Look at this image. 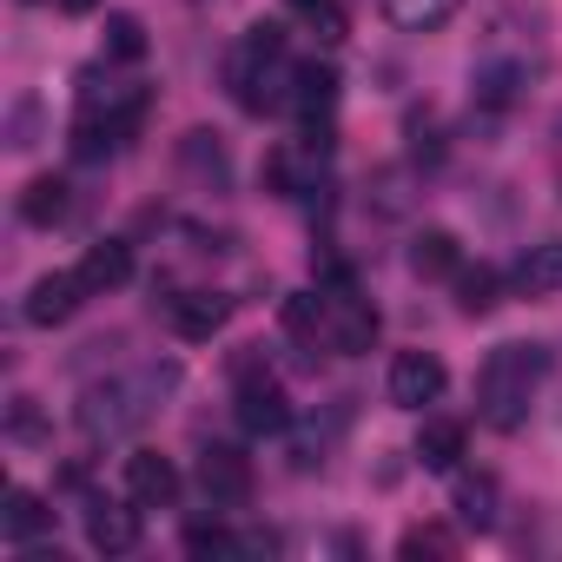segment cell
Instances as JSON below:
<instances>
[{
	"label": "cell",
	"instance_id": "4316f807",
	"mask_svg": "<svg viewBox=\"0 0 562 562\" xmlns=\"http://www.w3.org/2000/svg\"><path fill=\"white\" fill-rule=\"evenodd\" d=\"M292 14L325 41V47H338L345 34H351V21H345V8H338V0H292Z\"/></svg>",
	"mask_w": 562,
	"mask_h": 562
},
{
	"label": "cell",
	"instance_id": "83f0119b",
	"mask_svg": "<svg viewBox=\"0 0 562 562\" xmlns=\"http://www.w3.org/2000/svg\"><path fill=\"white\" fill-rule=\"evenodd\" d=\"M397 555H404V562L457 555V529H443V522H417V529H404V536H397Z\"/></svg>",
	"mask_w": 562,
	"mask_h": 562
},
{
	"label": "cell",
	"instance_id": "f546056e",
	"mask_svg": "<svg viewBox=\"0 0 562 562\" xmlns=\"http://www.w3.org/2000/svg\"><path fill=\"white\" fill-rule=\"evenodd\" d=\"M8 437H21V443H47V424H41L34 397H14V404H8Z\"/></svg>",
	"mask_w": 562,
	"mask_h": 562
},
{
	"label": "cell",
	"instance_id": "52a82bcc",
	"mask_svg": "<svg viewBox=\"0 0 562 562\" xmlns=\"http://www.w3.org/2000/svg\"><path fill=\"white\" fill-rule=\"evenodd\" d=\"M443 384H450V371H443L437 351H404V358L391 364V404H397V411H424V404H437Z\"/></svg>",
	"mask_w": 562,
	"mask_h": 562
},
{
	"label": "cell",
	"instance_id": "5b68a950",
	"mask_svg": "<svg viewBox=\"0 0 562 562\" xmlns=\"http://www.w3.org/2000/svg\"><path fill=\"white\" fill-rule=\"evenodd\" d=\"M325 133H305V146H271L265 153V186L278 192V199H305V192H318V179H325Z\"/></svg>",
	"mask_w": 562,
	"mask_h": 562
},
{
	"label": "cell",
	"instance_id": "603a6c76",
	"mask_svg": "<svg viewBox=\"0 0 562 562\" xmlns=\"http://www.w3.org/2000/svg\"><path fill=\"white\" fill-rule=\"evenodd\" d=\"M457 305H463V318H490V312L503 305V278H496L490 265L463 271V278H457Z\"/></svg>",
	"mask_w": 562,
	"mask_h": 562
},
{
	"label": "cell",
	"instance_id": "1f68e13d",
	"mask_svg": "<svg viewBox=\"0 0 562 562\" xmlns=\"http://www.w3.org/2000/svg\"><path fill=\"white\" fill-rule=\"evenodd\" d=\"M60 14H74V21H87V14H100V0H60Z\"/></svg>",
	"mask_w": 562,
	"mask_h": 562
},
{
	"label": "cell",
	"instance_id": "ffe728a7",
	"mask_svg": "<svg viewBox=\"0 0 562 562\" xmlns=\"http://www.w3.org/2000/svg\"><path fill=\"white\" fill-rule=\"evenodd\" d=\"M457 522L463 529H496V476H457Z\"/></svg>",
	"mask_w": 562,
	"mask_h": 562
},
{
	"label": "cell",
	"instance_id": "ac0fdd59",
	"mask_svg": "<svg viewBox=\"0 0 562 562\" xmlns=\"http://www.w3.org/2000/svg\"><path fill=\"white\" fill-rule=\"evenodd\" d=\"M331 106H338V74H331V67H318V60H305V67H299V80H292V113L325 120Z\"/></svg>",
	"mask_w": 562,
	"mask_h": 562
},
{
	"label": "cell",
	"instance_id": "8fae6325",
	"mask_svg": "<svg viewBox=\"0 0 562 562\" xmlns=\"http://www.w3.org/2000/svg\"><path fill=\"white\" fill-rule=\"evenodd\" d=\"M225 318H232V299H225V292H179V299H166V325H172L186 345L225 331Z\"/></svg>",
	"mask_w": 562,
	"mask_h": 562
},
{
	"label": "cell",
	"instance_id": "9a60e30c",
	"mask_svg": "<svg viewBox=\"0 0 562 562\" xmlns=\"http://www.w3.org/2000/svg\"><path fill=\"white\" fill-rule=\"evenodd\" d=\"M179 166H186L205 192H225V186H232V159H225L218 133H186V139H179Z\"/></svg>",
	"mask_w": 562,
	"mask_h": 562
},
{
	"label": "cell",
	"instance_id": "4fadbf2b",
	"mask_svg": "<svg viewBox=\"0 0 562 562\" xmlns=\"http://www.w3.org/2000/svg\"><path fill=\"white\" fill-rule=\"evenodd\" d=\"M47 529H54V509H47L34 490H8V509H0V536H8L14 549H34Z\"/></svg>",
	"mask_w": 562,
	"mask_h": 562
},
{
	"label": "cell",
	"instance_id": "d6986e66",
	"mask_svg": "<svg viewBox=\"0 0 562 562\" xmlns=\"http://www.w3.org/2000/svg\"><path fill=\"white\" fill-rule=\"evenodd\" d=\"M536 67L529 60H483L476 74H470V87H476V100H490V106H509L516 93H522V80H529Z\"/></svg>",
	"mask_w": 562,
	"mask_h": 562
},
{
	"label": "cell",
	"instance_id": "9c48e42d",
	"mask_svg": "<svg viewBox=\"0 0 562 562\" xmlns=\"http://www.w3.org/2000/svg\"><path fill=\"white\" fill-rule=\"evenodd\" d=\"M325 338H331V351L358 358V351H371V345H378V312L338 285V292H331V312H325Z\"/></svg>",
	"mask_w": 562,
	"mask_h": 562
},
{
	"label": "cell",
	"instance_id": "7a4b0ae2",
	"mask_svg": "<svg viewBox=\"0 0 562 562\" xmlns=\"http://www.w3.org/2000/svg\"><path fill=\"white\" fill-rule=\"evenodd\" d=\"M549 378V351L542 345H496L476 371V411L490 430H522L536 384Z\"/></svg>",
	"mask_w": 562,
	"mask_h": 562
},
{
	"label": "cell",
	"instance_id": "e0dca14e",
	"mask_svg": "<svg viewBox=\"0 0 562 562\" xmlns=\"http://www.w3.org/2000/svg\"><path fill=\"white\" fill-rule=\"evenodd\" d=\"M516 285H522L529 299H549V292H562V238H549V245H529V251L516 258Z\"/></svg>",
	"mask_w": 562,
	"mask_h": 562
},
{
	"label": "cell",
	"instance_id": "cb8c5ba5",
	"mask_svg": "<svg viewBox=\"0 0 562 562\" xmlns=\"http://www.w3.org/2000/svg\"><path fill=\"white\" fill-rule=\"evenodd\" d=\"M384 14H391L404 34H437V27L457 14V0H384Z\"/></svg>",
	"mask_w": 562,
	"mask_h": 562
},
{
	"label": "cell",
	"instance_id": "7402d4cb",
	"mask_svg": "<svg viewBox=\"0 0 562 562\" xmlns=\"http://www.w3.org/2000/svg\"><path fill=\"white\" fill-rule=\"evenodd\" d=\"M67 212H74V192H67L60 179H34V186L21 192V218H27V225H60Z\"/></svg>",
	"mask_w": 562,
	"mask_h": 562
},
{
	"label": "cell",
	"instance_id": "484cf974",
	"mask_svg": "<svg viewBox=\"0 0 562 562\" xmlns=\"http://www.w3.org/2000/svg\"><path fill=\"white\" fill-rule=\"evenodd\" d=\"M106 60H120V67L146 60V21L139 14H106Z\"/></svg>",
	"mask_w": 562,
	"mask_h": 562
},
{
	"label": "cell",
	"instance_id": "6da1fadb",
	"mask_svg": "<svg viewBox=\"0 0 562 562\" xmlns=\"http://www.w3.org/2000/svg\"><path fill=\"white\" fill-rule=\"evenodd\" d=\"M179 391V364H139V371H126V378H106V384H87V397H80V430L93 437V443H120V437H133L139 424H153V411L166 404Z\"/></svg>",
	"mask_w": 562,
	"mask_h": 562
},
{
	"label": "cell",
	"instance_id": "277c9868",
	"mask_svg": "<svg viewBox=\"0 0 562 562\" xmlns=\"http://www.w3.org/2000/svg\"><path fill=\"white\" fill-rule=\"evenodd\" d=\"M232 371H238V424H245L251 437L292 430V404H285V391H278V384L258 371V358H238Z\"/></svg>",
	"mask_w": 562,
	"mask_h": 562
},
{
	"label": "cell",
	"instance_id": "30bf717a",
	"mask_svg": "<svg viewBox=\"0 0 562 562\" xmlns=\"http://www.w3.org/2000/svg\"><path fill=\"white\" fill-rule=\"evenodd\" d=\"M139 503H87V542L100 549V555H133L139 549Z\"/></svg>",
	"mask_w": 562,
	"mask_h": 562
},
{
	"label": "cell",
	"instance_id": "4dcf8cb0",
	"mask_svg": "<svg viewBox=\"0 0 562 562\" xmlns=\"http://www.w3.org/2000/svg\"><path fill=\"white\" fill-rule=\"evenodd\" d=\"M8 146H34V100L14 106V139H8Z\"/></svg>",
	"mask_w": 562,
	"mask_h": 562
},
{
	"label": "cell",
	"instance_id": "f1b7e54d",
	"mask_svg": "<svg viewBox=\"0 0 562 562\" xmlns=\"http://www.w3.org/2000/svg\"><path fill=\"white\" fill-rule=\"evenodd\" d=\"M186 549H192V555H238L245 536H232V529H218V522H192V529H186Z\"/></svg>",
	"mask_w": 562,
	"mask_h": 562
},
{
	"label": "cell",
	"instance_id": "7c38bea8",
	"mask_svg": "<svg viewBox=\"0 0 562 562\" xmlns=\"http://www.w3.org/2000/svg\"><path fill=\"white\" fill-rule=\"evenodd\" d=\"M126 496H133L139 509H166V503L179 496V470H172L166 457H153V450H133V457H126Z\"/></svg>",
	"mask_w": 562,
	"mask_h": 562
},
{
	"label": "cell",
	"instance_id": "ba28073f",
	"mask_svg": "<svg viewBox=\"0 0 562 562\" xmlns=\"http://www.w3.org/2000/svg\"><path fill=\"white\" fill-rule=\"evenodd\" d=\"M80 305H87V278H80V271H47L41 285L27 292L21 318H27V325H41V331H54V325H67Z\"/></svg>",
	"mask_w": 562,
	"mask_h": 562
},
{
	"label": "cell",
	"instance_id": "3957f363",
	"mask_svg": "<svg viewBox=\"0 0 562 562\" xmlns=\"http://www.w3.org/2000/svg\"><path fill=\"white\" fill-rule=\"evenodd\" d=\"M225 80H232V100L245 106V113H285L292 106V80H299V67L285 60V41H278V27H251L245 34V47L225 60Z\"/></svg>",
	"mask_w": 562,
	"mask_h": 562
},
{
	"label": "cell",
	"instance_id": "d4e9b609",
	"mask_svg": "<svg viewBox=\"0 0 562 562\" xmlns=\"http://www.w3.org/2000/svg\"><path fill=\"white\" fill-rule=\"evenodd\" d=\"M325 312H331L325 292H292L285 305H278V318H285L292 338H325Z\"/></svg>",
	"mask_w": 562,
	"mask_h": 562
},
{
	"label": "cell",
	"instance_id": "44dd1931",
	"mask_svg": "<svg viewBox=\"0 0 562 562\" xmlns=\"http://www.w3.org/2000/svg\"><path fill=\"white\" fill-rule=\"evenodd\" d=\"M457 258H463V251H457V238H450V232H437V225L411 238V271H417V278H450V271H457Z\"/></svg>",
	"mask_w": 562,
	"mask_h": 562
},
{
	"label": "cell",
	"instance_id": "2e32d148",
	"mask_svg": "<svg viewBox=\"0 0 562 562\" xmlns=\"http://www.w3.org/2000/svg\"><path fill=\"white\" fill-rule=\"evenodd\" d=\"M470 450V430L457 424V417H424V430H417V463L424 470H457V457Z\"/></svg>",
	"mask_w": 562,
	"mask_h": 562
},
{
	"label": "cell",
	"instance_id": "8992f818",
	"mask_svg": "<svg viewBox=\"0 0 562 562\" xmlns=\"http://www.w3.org/2000/svg\"><path fill=\"white\" fill-rule=\"evenodd\" d=\"M251 490H258V476H251V463H245L238 450H225V443L199 450V496H205L212 509H245Z\"/></svg>",
	"mask_w": 562,
	"mask_h": 562
},
{
	"label": "cell",
	"instance_id": "5bb4252c",
	"mask_svg": "<svg viewBox=\"0 0 562 562\" xmlns=\"http://www.w3.org/2000/svg\"><path fill=\"white\" fill-rule=\"evenodd\" d=\"M80 278H87V292H120L126 278H133V245H126V238H100V245H87Z\"/></svg>",
	"mask_w": 562,
	"mask_h": 562
}]
</instances>
